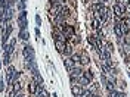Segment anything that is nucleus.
<instances>
[{
    "label": "nucleus",
    "mask_w": 130,
    "mask_h": 97,
    "mask_svg": "<svg viewBox=\"0 0 130 97\" xmlns=\"http://www.w3.org/2000/svg\"><path fill=\"white\" fill-rule=\"evenodd\" d=\"M92 28H93L95 31H96V30H101V22L96 21V19H93V21H92Z\"/></svg>",
    "instance_id": "22"
},
{
    "label": "nucleus",
    "mask_w": 130,
    "mask_h": 97,
    "mask_svg": "<svg viewBox=\"0 0 130 97\" xmlns=\"http://www.w3.org/2000/svg\"><path fill=\"white\" fill-rule=\"evenodd\" d=\"M62 32L68 37V40H70V37L75 35V28H74V25H70V24L65 22V24L62 25Z\"/></svg>",
    "instance_id": "2"
},
{
    "label": "nucleus",
    "mask_w": 130,
    "mask_h": 97,
    "mask_svg": "<svg viewBox=\"0 0 130 97\" xmlns=\"http://www.w3.org/2000/svg\"><path fill=\"white\" fill-rule=\"evenodd\" d=\"M83 77H84L86 80H89L90 82H92V81H93V78H95V75H93V72H92L90 69H87V71H84V72H83Z\"/></svg>",
    "instance_id": "15"
},
{
    "label": "nucleus",
    "mask_w": 130,
    "mask_h": 97,
    "mask_svg": "<svg viewBox=\"0 0 130 97\" xmlns=\"http://www.w3.org/2000/svg\"><path fill=\"white\" fill-rule=\"evenodd\" d=\"M12 31H13V27L8 24V25H6V30L3 31V37H2V43H3V44H6V41H8V38L10 37Z\"/></svg>",
    "instance_id": "5"
},
{
    "label": "nucleus",
    "mask_w": 130,
    "mask_h": 97,
    "mask_svg": "<svg viewBox=\"0 0 130 97\" xmlns=\"http://www.w3.org/2000/svg\"><path fill=\"white\" fill-rule=\"evenodd\" d=\"M18 9L22 12V10L25 9V2H19V3H18Z\"/></svg>",
    "instance_id": "25"
},
{
    "label": "nucleus",
    "mask_w": 130,
    "mask_h": 97,
    "mask_svg": "<svg viewBox=\"0 0 130 97\" xmlns=\"http://www.w3.org/2000/svg\"><path fill=\"white\" fill-rule=\"evenodd\" d=\"M109 97H126V94H124L123 91H117V90H114V91H111V96Z\"/></svg>",
    "instance_id": "21"
},
{
    "label": "nucleus",
    "mask_w": 130,
    "mask_h": 97,
    "mask_svg": "<svg viewBox=\"0 0 130 97\" xmlns=\"http://www.w3.org/2000/svg\"><path fill=\"white\" fill-rule=\"evenodd\" d=\"M36 24H37V28L41 25V18H40V15H36Z\"/></svg>",
    "instance_id": "26"
},
{
    "label": "nucleus",
    "mask_w": 130,
    "mask_h": 97,
    "mask_svg": "<svg viewBox=\"0 0 130 97\" xmlns=\"http://www.w3.org/2000/svg\"><path fill=\"white\" fill-rule=\"evenodd\" d=\"M49 2H50V5H52V3H56V0H49Z\"/></svg>",
    "instance_id": "29"
},
{
    "label": "nucleus",
    "mask_w": 130,
    "mask_h": 97,
    "mask_svg": "<svg viewBox=\"0 0 130 97\" xmlns=\"http://www.w3.org/2000/svg\"><path fill=\"white\" fill-rule=\"evenodd\" d=\"M83 72H84L83 66H74L68 74H70V77H73V78H75V80H78V78L83 77Z\"/></svg>",
    "instance_id": "3"
},
{
    "label": "nucleus",
    "mask_w": 130,
    "mask_h": 97,
    "mask_svg": "<svg viewBox=\"0 0 130 97\" xmlns=\"http://www.w3.org/2000/svg\"><path fill=\"white\" fill-rule=\"evenodd\" d=\"M19 37H21L24 41H27L28 38H30V34H28L27 31H21V32H19Z\"/></svg>",
    "instance_id": "23"
},
{
    "label": "nucleus",
    "mask_w": 130,
    "mask_h": 97,
    "mask_svg": "<svg viewBox=\"0 0 130 97\" xmlns=\"http://www.w3.org/2000/svg\"><path fill=\"white\" fill-rule=\"evenodd\" d=\"M65 46H67V43H62V41H55V47H56V50L59 52V53H62V52H64Z\"/></svg>",
    "instance_id": "14"
},
{
    "label": "nucleus",
    "mask_w": 130,
    "mask_h": 97,
    "mask_svg": "<svg viewBox=\"0 0 130 97\" xmlns=\"http://www.w3.org/2000/svg\"><path fill=\"white\" fill-rule=\"evenodd\" d=\"M112 13L117 16V18H124V6H123L118 0L114 3V6H112Z\"/></svg>",
    "instance_id": "1"
},
{
    "label": "nucleus",
    "mask_w": 130,
    "mask_h": 97,
    "mask_svg": "<svg viewBox=\"0 0 130 97\" xmlns=\"http://www.w3.org/2000/svg\"><path fill=\"white\" fill-rule=\"evenodd\" d=\"M71 60L75 63V66H81L80 65V53H74L73 56H71Z\"/></svg>",
    "instance_id": "18"
},
{
    "label": "nucleus",
    "mask_w": 130,
    "mask_h": 97,
    "mask_svg": "<svg viewBox=\"0 0 130 97\" xmlns=\"http://www.w3.org/2000/svg\"><path fill=\"white\" fill-rule=\"evenodd\" d=\"M5 90V81H0V91Z\"/></svg>",
    "instance_id": "27"
},
{
    "label": "nucleus",
    "mask_w": 130,
    "mask_h": 97,
    "mask_svg": "<svg viewBox=\"0 0 130 97\" xmlns=\"http://www.w3.org/2000/svg\"><path fill=\"white\" fill-rule=\"evenodd\" d=\"M77 97H83V96H77Z\"/></svg>",
    "instance_id": "30"
},
{
    "label": "nucleus",
    "mask_w": 130,
    "mask_h": 97,
    "mask_svg": "<svg viewBox=\"0 0 130 97\" xmlns=\"http://www.w3.org/2000/svg\"><path fill=\"white\" fill-rule=\"evenodd\" d=\"M36 35H37V37L40 35V30H39V28H36Z\"/></svg>",
    "instance_id": "28"
},
{
    "label": "nucleus",
    "mask_w": 130,
    "mask_h": 97,
    "mask_svg": "<svg viewBox=\"0 0 130 97\" xmlns=\"http://www.w3.org/2000/svg\"><path fill=\"white\" fill-rule=\"evenodd\" d=\"M39 84L36 82V81L32 80L30 81V84H28V91H30V94H32V96H36V93H37V90H39Z\"/></svg>",
    "instance_id": "9"
},
{
    "label": "nucleus",
    "mask_w": 130,
    "mask_h": 97,
    "mask_svg": "<svg viewBox=\"0 0 130 97\" xmlns=\"http://www.w3.org/2000/svg\"><path fill=\"white\" fill-rule=\"evenodd\" d=\"M3 63H5V66L10 63V53L9 52H5V55H3Z\"/></svg>",
    "instance_id": "20"
},
{
    "label": "nucleus",
    "mask_w": 130,
    "mask_h": 97,
    "mask_svg": "<svg viewBox=\"0 0 130 97\" xmlns=\"http://www.w3.org/2000/svg\"><path fill=\"white\" fill-rule=\"evenodd\" d=\"M21 22H27V12L25 10L19 12V15H18V24H21Z\"/></svg>",
    "instance_id": "16"
},
{
    "label": "nucleus",
    "mask_w": 130,
    "mask_h": 97,
    "mask_svg": "<svg viewBox=\"0 0 130 97\" xmlns=\"http://www.w3.org/2000/svg\"><path fill=\"white\" fill-rule=\"evenodd\" d=\"M78 84H80L83 88H86V87H89V85H90V81L86 80L84 77H81V78H78Z\"/></svg>",
    "instance_id": "17"
},
{
    "label": "nucleus",
    "mask_w": 130,
    "mask_h": 97,
    "mask_svg": "<svg viewBox=\"0 0 130 97\" xmlns=\"http://www.w3.org/2000/svg\"><path fill=\"white\" fill-rule=\"evenodd\" d=\"M62 55H64V57H71V56H73V55H74V46H73V44L67 43V46H65Z\"/></svg>",
    "instance_id": "7"
},
{
    "label": "nucleus",
    "mask_w": 130,
    "mask_h": 97,
    "mask_svg": "<svg viewBox=\"0 0 130 97\" xmlns=\"http://www.w3.org/2000/svg\"><path fill=\"white\" fill-rule=\"evenodd\" d=\"M90 63V57L86 52H81L80 53V65L81 66H87Z\"/></svg>",
    "instance_id": "8"
},
{
    "label": "nucleus",
    "mask_w": 130,
    "mask_h": 97,
    "mask_svg": "<svg viewBox=\"0 0 130 97\" xmlns=\"http://www.w3.org/2000/svg\"><path fill=\"white\" fill-rule=\"evenodd\" d=\"M64 66H65V69L70 72V71L73 69L74 66H75V63H74L73 60H71V57H64Z\"/></svg>",
    "instance_id": "11"
},
{
    "label": "nucleus",
    "mask_w": 130,
    "mask_h": 97,
    "mask_svg": "<svg viewBox=\"0 0 130 97\" xmlns=\"http://www.w3.org/2000/svg\"><path fill=\"white\" fill-rule=\"evenodd\" d=\"M52 38H53V41H62V43H68V37L65 35L64 32L52 31Z\"/></svg>",
    "instance_id": "4"
},
{
    "label": "nucleus",
    "mask_w": 130,
    "mask_h": 97,
    "mask_svg": "<svg viewBox=\"0 0 130 97\" xmlns=\"http://www.w3.org/2000/svg\"><path fill=\"white\" fill-rule=\"evenodd\" d=\"M8 2L9 0H0V9H6L8 8Z\"/></svg>",
    "instance_id": "24"
},
{
    "label": "nucleus",
    "mask_w": 130,
    "mask_h": 97,
    "mask_svg": "<svg viewBox=\"0 0 130 97\" xmlns=\"http://www.w3.org/2000/svg\"><path fill=\"white\" fill-rule=\"evenodd\" d=\"M22 55L25 56V59H27V57H30V56H34V48H32L31 46H28V44H27V46L24 47V50H22Z\"/></svg>",
    "instance_id": "13"
},
{
    "label": "nucleus",
    "mask_w": 130,
    "mask_h": 97,
    "mask_svg": "<svg viewBox=\"0 0 130 97\" xmlns=\"http://www.w3.org/2000/svg\"><path fill=\"white\" fill-rule=\"evenodd\" d=\"M111 16H112V9H109V8H106L105 10V13H104V18H102V21H101V24L102 25H105L109 19H111Z\"/></svg>",
    "instance_id": "10"
},
{
    "label": "nucleus",
    "mask_w": 130,
    "mask_h": 97,
    "mask_svg": "<svg viewBox=\"0 0 130 97\" xmlns=\"http://www.w3.org/2000/svg\"><path fill=\"white\" fill-rule=\"evenodd\" d=\"M34 81L39 84V85H41L43 87V84H44V80H43V77H41L40 74H37V75H34Z\"/></svg>",
    "instance_id": "19"
},
{
    "label": "nucleus",
    "mask_w": 130,
    "mask_h": 97,
    "mask_svg": "<svg viewBox=\"0 0 130 97\" xmlns=\"http://www.w3.org/2000/svg\"><path fill=\"white\" fill-rule=\"evenodd\" d=\"M58 15H61L62 18H65V19H68V18L71 16V9H70L68 6H67V5H65L64 8H62V10H61V12H59Z\"/></svg>",
    "instance_id": "12"
},
{
    "label": "nucleus",
    "mask_w": 130,
    "mask_h": 97,
    "mask_svg": "<svg viewBox=\"0 0 130 97\" xmlns=\"http://www.w3.org/2000/svg\"><path fill=\"white\" fill-rule=\"evenodd\" d=\"M83 91H84V88L81 87L80 84H74V85H71V93H73L74 97L81 96V94H83Z\"/></svg>",
    "instance_id": "6"
}]
</instances>
